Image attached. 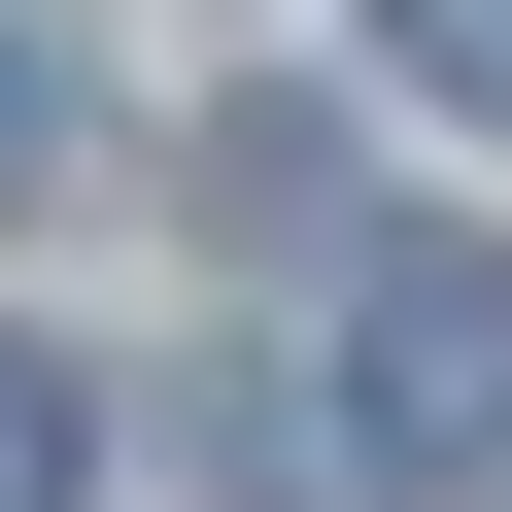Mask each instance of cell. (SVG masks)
<instances>
[{"label":"cell","instance_id":"1","mask_svg":"<svg viewBox=\"0 0 512 512\" xmlns=\"http://www.w3.org/2000/svg\"><path fill=\"white\" fill-rule=\"evenodd\" d=\"M308 444H342V478H512V239H376Z\"/></svg>","mask_w":512,"mask_h":512},{"label":"cell","instance_id":"2","mask_svg":"<svg viewBox=\"0 0 512 512\" xmlns=\"http://www.w3.org/2000/svg\"><path fill=\"white\" fill-rule=\"evenodd\" d=\"M0 512H103V410H69V342H0Z\"/></svg>","mask_w":512,"mask_h":512},{"label":"cell","instance_id":"4","mask_svg":"<svg viewBox=\"0 0 512 512\" xmlns=\"http://www.w3.org/2000/svg\"><path fill=\"white\" fill-rule=\"evenodd\" d=\"M0 171H35V35H0Z\"/></svg>","mask_w":512,"mask_h":512},{"label":"cell","instance_id":"3","mask_svg":"<svg viewBox=\"0 0 512 512\" xmlns=\"http://www.w3.org/2000/svg\"><path fill=\"white\" fill-rule=\"evenodd\" d=\"M376 69H410V103H478V137H512V0H376Z\"/></svg>","mask_w":512,"mask_h":512}]
</instances>
